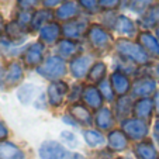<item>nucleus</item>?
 <instances>
[{"instance_id": "nucleus-39", "label": "nucleus", "mask_w": 159, "mask_h": 159, "mask_svg": "<svg viewBox=\"0 0 159 159\" xmlns=\"http://www.w3.org/2000/svg\"><path fill=\"white\" fill-rule=\"evenodd\" d=\"M65 0H41L44 9H54V7H59Z\"/></svg>"}, {"instance_id": "nucleus-20", "label": "nucleus", "mask_w": 159, "mask_h": 159, "mask_svg": "<svg viewBox=\"0 0 159 159\" xmlns=\"http://www.w3.org/2000/svg\"><path fill=\"white\" fill-rule=\"evenodd\" d=\"M137 24L138 27L144 28V31H148L153 27H158L159 25V3H156L153 7H151L144 16L138 17L137 20Z\"/></svg>"}, {"instance_id": "nucleus-4", "label": "nucleus", "mask_w": 159, "mask_h": 159, "mask_svg": "<svg viewBox=\"0 0 159 159\" xmlns=\"http://www.w3.org/2000/svg\"><path fill=\"white\" fill-rule=\"evenodd\" d=\"M90 27V23L86 17H76L73 20H69L63 23L62 25V35L66 39L79 41L87 34V30Z\"/></svg>"}, {"instance_id": "nucleus-6", "label": "nucleus", "mask_w": 159, "mask_h": 159, "mask_svg": "<svg viewBox=\"0 0 159 159\" xmlns=\"http://www.w3.org/2000/svg\"><path fill=\"white\" fill-rule=\"evenodd\" d=\"M44 49L45 45L41 41L38 42H33L21 52V58H23V62L25 63L30 68H38L42 62H44Z\"/></svg>"}, {"instance_id": "nucleus-38", "label": "nucleus", "mask_w": 159, "mask_h": 159, "mask_svg": "<svg viewBox=\"0 0 159 159\" xmlns=\"http://www.w3.org/2000/svg\"><path fill=\"white\" fill-rule=\"evenodd\" d=\"M38 0H17V7L20 11H34Z\"/></svg>"}, {"instance_id": "nucleus-9", "label": "nucleus", "mask_w": 159, "mask_h": 159, "mask_svg": "<svg viewBox=\"0 0 159 159\" xmlns=\"http://www.w3.org/2000/svg\"><path fill=\"white\" fill-rule=\"evenodd\" d=\"M4 33H6V38L9 39L10 42H13L14 45H18L27 39L30 28L20 24L17 20H13V21H10L9 24H6Z\"/></svg>"}, {"instance_id": "nucleus-13", "label": "nucleus", "mask_w": 159, "mask_h": 159, "mask_svg": "<svg viewBox=\"0 0 159 159\" xmlns=\"http://www.w3.org/2000/svg\"><path fill=\"white\" fill-rule=\"evenodd\" d=\"M79 14H80V7L75 0H65L55 11V17L63 23L79 17Z\"/></svg>"}, {"instance_id": "nucleus-18", "label": "nucleus", "mask_w": 159, "mask_h": 159, "mask_svg": "<svg viewBox=\"0 0 159 159\" xmlns=\"http://www.w3.org/2000/svg\"><path fill=\"white\" fill-rule=\"evenodd\" d=\"M110 82H111L113 89H114V93H117L120 97L125 96L129 90H131V82H129L128 76L124 72H121V70H116L111 75Z\"/></svg>"}, {"instance_id": "nucleus-1", "label": "nucleus", "mask_w": 159, "mask_h": 159, "mask_svg": "<svg viewBox=\"0 0 159 159\" xmlns=\"http://www.w3.org/2000/svg\"><path fill=\"white\" fill-rule=\"evenodd\" d=\"M114 49L118 57L125 62H131L135 65H145L149 62V55L145 52V49L129 38H118L114 42Z\"/></svg>"}, {"instance_id": "nucleus-36", "label": "nucleus", "mask_w": 159, "mask_h": 159, "mask_svg": "<svg viewBox=\"0 0 159 159\" xmlns=\"http://www.w3.org/2000/svg\"><path fill=\"white\" fill-rule=\"evenodd\" d=\"M121 2L123 0H99V7L104 11H114L121 6Z\"/></svg>"}, {"instance_id": "nucleus-41", "label": "nucleus", "mask_w": 159, "mask_h": 159, "mask_svg": "<svg viewBox=\"0 0 159 159\" xmlns=\"http://www.w3.org/2000/svg\"><path fill=\"white\" fill-rule=\"evenodd\" d=\"M9 135V131H7L6 125H4L2 121H0V139H4Z\"/></svg>"}, {"instance_id": "nucleus-22", "label": "nucleus", "mask_w": 159, "mask_h": 159, "mask_svg": "<svg viewBox=\"0 0 159 159\" xmlns=\"http://www.w3.org/2000/svg\"><path fill=\"white\" fill-rule=\"evenodd\" d=\"M69 116L80 125H90L92 124V113L83 104H79V103L72 104L69 108Z\"/></svg>"}, {"instance_id": "nucleus-34", "label": "nucleus", "mask_w": 159, "mask_h": 159, "mask_svg": "<svg viewBox=\"0 0 159 159\" xmlns=\"http://www.w3.org/2000/svg\"><path fill=\"white\" fill-rule=\"evenodd\" d=\"M99 90H100V93H102V96L104 97L106 100L113 102V99H114V89H113V86H111L110 80L104 79V80L100 82L99 83Z\"/></svg>"}, {"instance_id": "nucleus-24", "label": "nucleus", "mask_w": 159, "mask_h": 159, "mask_svg": "<svg viewBox=\"0 0 159 159\" xmlns=\"http://www.w3.org/2000/svg\"><path fill=\"white\" fill-rule=\"evenodd\" d=\"M128 145V137L123 129H113L108 134V147L113 151H124Z\"/></svg>"}, {"instance_id": "nucleus-16", "label": "nucleus", "mask_w": 159, "mask_h": 159, "mask_svg": "<svg viewBox=\"0 0 159 159\" xmlns=\"http://www.w3.org/2000/svg\"><path fill=\"white\" fill-rule=\"evenodd\" d=\"M54 17H55V11H52L51 9L35 10L33 14V18H31V23H30V31H39L47 24L52 23Z\"/></svg>"}, {"instance_id": "nucleus-11", "label": "nucleus", "mask_w": 159, "mask_h": 159, "mask_svg": "<svg viewBox=\"0 0 159 159\" xmlns=\"http://www.w3.org/2000/svg\"><path fill=\"white\" fill-rule=\"evenodd\" d=\"M132 96L139 97V99H145L149 97L152 93H155L156 90V82L155 79L149 78V76H142V78L137 79L131 87Z\"/></svg>"}, {"instance_id": "nucleus-26", "label": "nucleus", "mask_w": 159, "mask_h": 159, "mask_svg": "<svg viewBox=\"0 0 159 159\" xmlns=\"http://www.w3.org/2000/svg\"><path fill=\"white\" fill-rule=\"evenodd\" d=\"M0 159H24V153L11 142L0 141Z\"/></svg>"}, {"instance_id": "nucleus-3", "label": "nucleus", "mask_w": 159, "mask_h": 159, "mask_svg": "<svg viewBox=\"0 0 159 159\" xmlns=\"http://www.w3.org/2000/svg\"><path fill=\"white\" fill-rule=\"evenodd\" d=\"M37 72L49 80H58L66 73L65 59H62L58 55H51L47 59H44V62L37 68Z\"/></svg>"}, {"instance_id": "nucleus-15", "label": "nucleus", "mask_w": 159, "mask_h": 159, "mask_svg": "<svg viewBox=\"0 0 159 159\" xmlns=\"http://www.w3.org/2000/svg\"><path fill=\"white\" fill-rule=\"evenodd\" d=\"M138 44L145 49L149 57L159 58V41L149 31H141L138 34Z\"/></svg>"}, {"instance_id": "nucleus-27", "label": "nucleus", "mask_w": 159, "mask_h": 159, "mask_svg": "<svg viewBox=\"0 0 159 159\" xmlns=\"http://www.w3.org/2000/svg\"><path fill=\"white\" fill-rule=\"evenodd\" d=\"M96 125L99 127L102 131H107L114 125V117L110 108L102 107L96 114Z\"/></svg>"}, {"instance_id": "nucleus-14", "label": "nucleus", "mask_w": 159, "mask_h": 159, "mask_svg": "<svg viewBox=\"0 0 159 159\" xmlns=\"http://www.w3.org/2000/svg\"><path fill=\"white\" fill-rule=\"evenodd\" d=\"M61 35H62V25H59L57 21H52L39 30V41L44 45H52L58 42Z\"/></svg>"}, {"instance_id": "nucleus-30", "label": "nucleus", "mask_w": 159, "mask_h": 159, "mask_svg": "<svg viewBox=\"0 0 159 159\" xmlns=\"http://www.w3.org/2000/svg\"><path fill=\"white\" fill-rule=\"evenodd\" d=\"M134 110V104H132L131 99L127 96H121L118 99V102L116 103V114L120 118L127 120V117L129 116V113Z\"/></svg>"}, {"instance_id": "nucleus-32", "label": "nucleus", "mask_w": 159, "mask_h": 159, "mask_svg": "<svg viewBox=\"0 0 159 159\" xmlns=\"http://www.w3.org/2000/svg\"><path fill=\"white\" fill-rule=\"evenodd\" d=\"M83 137L89 147H100V145L104 144V137H103V134L99 131H94V129H87V131H84Z\"/></svg>"}, {"instance_id": "nucleus-46", "label": "nucleus", "mask_w": 159, "mask_h": 159, "mask_svg": "<svg viewBox=\"0 0 159 159\" xmlns=\"http://www.w3.org/2000/svg\"><path fill=\"white\" fill-rule=\"evenodd\" d=\"M155 37L158 38V41H159V25L155 28Z\"/></svg>"}, {"instance_id": "nucleus-45", "label": "nucleus", "mask_w": 159, "mask_h": 159, "mask_svg": "<svg viewBox=\"0 0 159 159\" xmlns=\"http://www.w3.org/2000/svg\"><path fill=\"white\" fill-rule=\"evenodd\" d=\"M4 28H6V24H4V20L2 17V14H0V34L4 31Z\"/></svg>"}, {"instance_id": "nucleus-21", "label": "nucleus", "mask_w": 159, "mask_h": 159, "mask_svg": "<svg viewBox=\"0 0 159 159\" xmlns=\"http://www.w3.org/2000/svg\"><path fill=\"white\" fill-rule=\"evenodd\" d=\"M153 102L149 99V97H145V99H139L138 102L134 104V116L135 118H139V120L145 121L147 123L151 117H152V113H153Z\"/></svg>"}, {"instance_id": "nucleus-5", "label": "nucleus", "mask_w": 159, "mask_h": 159, "mask_svg": "<svg viewBox=\"0 0 159 159\" xmlns=\"http://www.w3.org/2000/svg\"><path fill=\"white\" fill-rule=\"evenodd\" d=\"M121 128H123L124 134H125L128 138L134 139V141H141L148 134V124L145 123V121L139 120V118H135V117L123 120Z\"/></svg>"}, {"instance_id": "nucleus-44", "label": "nucleus", "mask_w": 159, "mask_h": 159, "mask_svg": "<svg viewBox=\"0 0 159 159\" xmlns=\"http://www.w3.org/2000/svg\"><path fill=\"white\" fill-rule=\"evenodd\" d=\"M155 138H156V141H158V144H159V120L155 123Z\"/></svg>"}, {"instance_id": "nucleus-10", "label": "nucleus", "mask_w": 159, "mask_h": 159, "mask_svg": "<svg viewBox=\"0 0 159 159\" xmlns=\"http://www.w3.org/2000/svg\"><path fill=\"white\" fill-rule=\"evenodd\" d=\"M114 31L118 33L123 38H134L138 37V24L134 20L128 17V16L120 14L117 16V21H116Z\"/></svg>"}, {"instance_id": "nucleus-2", "label": "nucleus", "mask_w": 159, "mask_h": 159, "mask_svg": "<svg viewBox=\"0 0 159 159\" xmlns=\"http://www.w3.org/2000/svg\"><path fill=\"white\" fill-rule=\"evenodd\" d=\"M86 38L89 41L90 47L97 52H106L113 47V35L111 33L104 28L102 24H90L87 30Z\"/></svg>"}, {"instance_id": "nucleus-19", "label": "nucleus", "mask_w": 159, "mask_h": 159, "mask_svg": "<svg viewBox=\"0 0 159 159\" xmlns=\"http://www.w3.org/2000/svg\"><path fill=\"white\" fill-rule=\"evenodd\" d=\"M84 104L92 110H100L103 104V96L100 93V90L94 86H86L83 89V94H82Z\"/></svg>"}, {"instance_id": "nucleus-29", "label": "nucleus", "mask_w": 159, "mask_h": 159, "mask_svg": "<svg viewBox=\"0 0 159 159\" xmlns=\"http://www.w3.org/2000/svg\"><path fill=\"white\" fill-rule=\"evenodd\" d=\"M106 72H107V68H106V63L104 62H96L92 65L90 68L89 73H87V78L92 83H100L102 80H104V76Z\"/></svg>"}, {"instance_id": "nucleus-33", "label": "nucleus", "mask_w": 159, "mask_h": 159, "mask_svg": "<svg viewBox=\"0 0 159 159\" xmlns=\"http://www.w3.org/2000/svg\"><path fill=\"white\" fill-rule=\"evenodd\" d=\"M21 51V48H18L17 45H14L13 42H10L6 37L0 39V52H3L4 55H16Z\"/></svg>"}, {"instance_id": "nucleus-25", "label": "nucleus", "mask_w": 159, "mask_h": 159, "mask_svg": "<svg viewBox=\"0 0 159 159\" xmlns=\"http://www.w3.org/2000/svg\"><path fill=\"white\" fill-rule=\"evenodd\" d=\"M134 153L137 155L138 159H158L159 158L156 148L149 141H142L138 145H135Z\"/></svg>"}, {"instance_id": "nucleus-23", "label": "nucleus", "mask_w": 159, "mask_h": 159, "mask_svg": "<svg viewBox=\"0 0 159 159\" xmlns=\"http://www.w3.org/2000/svg\"><path fill=\"white\" fill-rule=\"evenodd\" d=\"M24 76L23 72V66L20 62H11L9 65L6 70V78H4V83L7 86H16L17 83H20L21 79Z\"/></svg>"}, {"instance_id": "nucleus-28", "label": "nucleus", "mask_w": 159, "mask_h": 159, "mask_svg": "<svg viewBox=\"0 0 159 159\" xmlns=\"http://www.w3.org/2000/svg\"><path fill=\"white\" fill-rule=\"evenodd\" d=\"M158 0H129L128 2V9L129 11L138 14L139 17L144 16L151 7H153L156 4Z\"/></svg>"}, {"instance_id": "nucleus-17", "label": "nucleus", "mask_w": 159, "mask_h": 159, "mask_svg": "<svg viewBox=\"0 0 159 159\" xmlns=\"http://www.w3.org/2000/svg\"><path fill=\"white\" fill-rule=\"evenodd\" d=\"M57 52L58 57H61L62 59L66 58H75L80 52V45L78 44V41H72V39H59L57 42Z\"/></svg>"}, {"instance_id": "nucleus-40", "label": "nucleus", "mask_w": 159, "mask_h": 159, "mask_svg": "<svg viewBox=\"0 0 159 159\" xmlns=\"http://www.w3.org/2000/svg\"><path fill=\"white\" fill-rule=\"evenodd\" d=\"M83 94V90H82V86H78L76 84L75 87H73V90H72V93H70V96H69V99L72 100V102H76V100L79 99V97Z\"/></svg>"}, {"instance_id": "nucleus-42", "label": "nucleus", "mask_w": 159, "mask_h": 159, "mask_svg": "<svg viewBox=\"0 0 159 159\" xmlns=\"http://www.w3.org/2000/svg\"><path fill=\"white\" fill-rule=\"evenodd\" d=\"M4 78H6V72H4V69H3V65L0 63V87H3Z\"/></svg>"}, {"instance_id": "nucleus-12", "label": "nucleus", "mask_w": 159, "mask_h": 159, "mask_svg": "<svg viewBox=\"0 0 159 159\" xmlns=\"http://www.w3.org/2000/svg\"><path fill=\"white\" fill-rule=\"evenodd\" d=\"M69 93V87L65 82L62 80H55L48 86V102L54 107H59L63 103L66 94Z\"/></svg>"}, {"instance_id": "nucleus-31", "label": "nucleus", "mask_w": 159, "mask_h": 159, "mask_svg": "<svg viewBox=\"0 0 159 159\" xmlns=\"http://www.w3.org/2000/svg\"><path fill=\"white\" fill-rule=\"evenodd\" d=\"M35 92H37V86H34L31 83L23 84L17 92V97L23 104H30L33 102V99L35 97Z\"/></svg>"}, {"instance_id": "nucleus-7", "label": "nucleus", "mask_w": 159, "mask_h": 159, "mask_svg": "<svg viewBox=\"0 0 159 159\" xmlns=\"http://www.w3.org/2000/svg\"><path fill=\"white\" fill-rule=\"evenodd\" d=\"M41 159H70L69 151L57 141H45L39 148Z\"/></svg>"}, {"instance_id": "nucleus-35", "label": "nucleus", "mask_w": 159, "mask_h": 159, "mask_svg": "<svg viewBox=\"0 0 159 159\" xmlns=\"http://www.w3.org/2000/svg\"><path fill=\"white\" fill-rule=\"evenodd\" d=\"M78 4L80 9H83L89 14H94L100 10L99 0H78Z\"/></svg>"}, {"instance_id": "nucleus-43", "label": "nucleus", "mask_w": 159, "mask_h": 159, "mask_svg": "<svg viewBox=\"0 0 159 159\" xmlns=\"http://www.w3.org/2000/svg\"><path fill=\"white\" fill-rule=\"evenodd\" d=\"M153 104H155V110H156V113H158V116H159V92H156L155 93V102H153Z\"/></svg>"}, {"instance_id": "nucleus-37", "label": "nucleus", "mask_w": 159, "mask_h": 159, "mask_svg": "<svg viewBox=\"0 0 159 159\" xmlns=\"http://www.w3.org/2000/svg\"><path fill=\"white\" fill-rule=\"evenodd\" d=\"M61 139L70 148L78 147V138H76V135L70 131H62L61 132Z\"/></svg>"}, {"instance_id": "nucleus-8", "label": "nucleus", "mask_w": 159, "mask_h": 159, "mask_svg": "<svg viewBox=\"0 0 159 159\" xmlns=\"http://www.w3.org/2000/svg\"><path fill=\"white\" fill-rule=\"evenodd\" d=\"M92 62H93V57L90 55H78L75 57L69 63V69L70 73L73 75V78L76 79H82L84 76H87L90 68H92Z\"/></svg>"}]
</instances>
